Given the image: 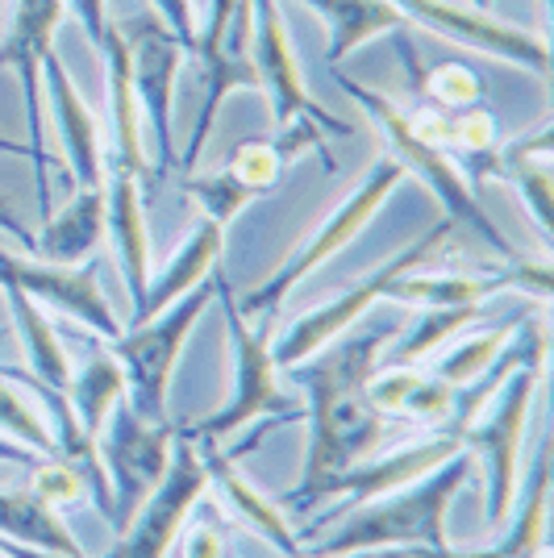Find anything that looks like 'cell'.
<instances>
[{"label":"cell","mask_w":554,"mask_h":558,"mask_svg":"<svg viewBox=\"0 0 554 558\" xmlns=\"http://www.w3.org/2000/svg\"><path fill=\"white\" fill-rule=\"evenodd\" d=\"M0 558H4V555H0Z\"/></svg>","instance_id":"44"},{"label":"cell","mask_w":554,"mask_h":558,"mask_svg":"<svg viewBox=\"0 0 554 558\" xmlns=\"http://www.w3.org/2000/svg\"><path fill=\"white\" fill-rule=\"evenodd\" d=\"M230 9H233V0H208L205 29L196 34V54H201V59H208V54L217 50V43H221V29H226V22H230Z\"/></svg>","instance_id":"39"},{"label":"cell","mask_w":554,"mask_h":558,"mask_svg":"<svg viewBox=\"0 0 554 558\" xmlns=\"http://www.w3.org/2000/svg\"><path fill=\"white\" fill-rule=\"evenodd\" d=\"M117 29H121L125 54H130V88H134V105H138L142 117L146 155L155 150V171L167 175L171 167H180V150H176V80H180V63H184L188 47L155 13H138L130 22H117Z\"/></svg>","instance_id":"9"},{"label":"cell","mask_w":554,"mask_h":558,"mask_svg":"<svg viewBox=\"0 0 554 558\" xmlns=\"http://www.w3.org/2000/svg\"><path fill=\"white\" fill-rule=\"evenodd\" d=\"M100 238H105V187H71L68 205L43 217V230L34 233V258L80 267L96 255Z\"/></svg>","instance_id":"23"},{"label":"cell","mask_w":554,"mask_h":558,"mask_svg":"<svg viewBox=\"0 0 554 558\" xmlns=\"http://www.w3.org/2000/svg\"><path fill=\"white\" fill-rule=\"evenodd\" d=\"M208 496V466L201 459V446L176 429L171 438V463L162 471L155 492L130 512L125 530L117 534V546L100 558H167L180 542L184 525L192 521L196 505Z\"/></svg>","instance_id":"10"},{"label":"cell","mask_w":554,"mask_h":558,"mask_svg":"<svg viewBox=\"0 0 554 558\" xmlns=\"http://www.w3.org/2000/svg\"><path fill=\"white\" fill-rule=\"evenodd\" d=\"M530 558H554V555H551V546H538V550H533Z\"/></svg>","instance_id":"43"},{"label":"cell","mask_w":554,"mask_h":558,"mask_svg":"<svg viewBox=\"0 0 554 558\" xmlns=\"http://www.w3.org/2000/svg\"><path fill=\"white\" fill-rule=\"evenodd\" d=\"M38 459H43V454H34L29 446L13 442V438H4V434H0V463L4 466H34Z\"/></svg>","instance_id":"41"},{"label":"cell","mask_w":554,"mask_h":558,"mask_svg":"<svg viewBox=\"0 0 554 558\" xmlns=\"http://www.w3.org/2000/svg\"><path fill=\"white\" fill-rule=\"evenodd\" d=\"M68 13V0H17L13 9V29L0 47V71L13 68L25 93V150L34 167V187H38V209L50 213V150H47V96H43V59L50 50V38Z\"/></svg>","instance_id":"11"},{"label":"cell","mask_w":554,"mask_h":558,"mask_svg":"<svg viewBox=\"0 0 554 558\" xmlns=\"http://www.w3.org/2000/svg\"><path fill=\"white\" fill-rule=\"evenodd\" d=\"M180 542H184V558H230L226 534H221L217 517L205 509V500L196 505V512H192V521L184 525Z\"/></svg>","instance_id":"36"},{"label":"cell","mask_w":554,"mask_h":558,"mask_svg":"<svg viewBox=\"0 0 554 558\" xmlns=\"http://www.w3.org/2000/svg\"><path fill=\"white\" fill-rule=\"evenodd\" d=\"M251 63L258 71V88L267 93L276 130H288L297 117H309L329 138H347L350 134V121L322 109L309 93L279 0H251Z\"/></svg>","instance_id":"13"},{"label":"cell","mask_w":554,"mask_h":558,"mask_svg":"<svg viewBox=\"0 0 554 558\" xmlns=\"http://www.w3.org/2000/svg\"><path fill=\"white\" fill-rule=\"evenodd\" d=\"M0 155H13V159H29L25 142L22 138H4V134H0Z\"/></svg>","instance_id":"42"},{"label":"cell","mask_w":554,"mask_h":558,"mask_svg":"<svg viewBox=\"0 0 554 558\" xmlns=\"http://www.w3.org/2000/svg\"><path fill=\"white\" fill-rule=\"evenodd\" d=\"M4 283L22 288L25 296H34L50 313H63L71 322L88 326V333H96L100 342H113L125 329L117 322L113 304L100 292V263H93V258L80 263V267H59V263L13 255V251L0 246V288Z\"/></svg>","instance_id":"15"},{"label":"cell","mask_w":554,"mask_h":558,"mask_svg":"<svg viewBox=\"0 0 554 558\" xmlns=\"http://www.w3.org/2000/svg\"><path fill=\"white\" fill-rule=\"evenodd\" d=\"M388 4L400 9L405 22L438 34L442 43H455V47L487 54L496 63L530 71L538 80L551 75V47H546V34H538V29L513 25L487 9L462 4V0H388Z\"/></svg>","instance_id":"12"},{"label":"cell","mask_w":554,"mask_h":558,"mask_svg":"<svg viewBox=\"0 0 554 558\" xmlns=\"http://www.w3.org/2000/svg\"><path fill=\"white\" fill-rule=\"evenodd\" d=\"M450 233H459L455 230V221H446V217H442L434 230H425L417 242H409L400 255H393L384 267H375L368 279H359L354 288L338 292V296H334V301H325L322 308H313V313L297 317V322H292V326L284 329L276 342H272V359H276L279 372L297 367V363H304L309 354H317V350L329 347L334 338H342L347 329H354L359 317H368L371 308L388 296L393 279H400L405 271H413V267H425V263H430V258L438 255L442 246L450 242Z\"/></svg>","instance_id":"8"},{"label":"cell","mask_w":554,"mask_h":558,"mask_svg":"<svg viewBox=\"0 0 554 558\" xmlns=\"http://www.w3.org/2000/svg\"><path fill=\"white\" fill-rule=\"evenodd\" d=\"M405 180H409V171H405V167L396 163L393 155L384 150V155L368 167V175H363V180H359V184L350 187L347 196L338 201V209L329 213L322 226L309 233L301 246L284 258V263H279L276 271L263 279L258 288H251V292L238 301V308H242L251 322H272L304 279L313 276L322 263H329L338 251H347L350 242L368 230V221L384 209L388 201H393V192L405 184Z\"/></svg>","instance_id":"6"},{"label":"cell","mask_w":554,"mask_h":558,"mask_svg":"<svg viewBox=\"0 0 554 558\" xmlns=\"http://www.w3.org/2000/svg\"><path fill=\"white\" fill-rule=\"evenodd\" d=\"M546 379V359H526L521 367H513L501 392L492 396L480 417L462 429V446L471 450L475 471H484V530L496 537L505 530L508 509L521 492V466H526V434H530L533 396Z\"/></svg>","instance_id":"5"},{"label":"cell","mask_w":554,"mask_h":558,"mask_svg":"<svg viewBox=\"0 0 554 558\" xmlns=\"http://www.w3.org/2000/svg\"><path fill=\"white\" fill-rule=\"evenodd\" d=\"M208 304H213V276L201 288H192L188 296H180L171 308H162L159 317L121 329V338L105 342L125 372V400L142 421H155V425L167 421L171 375H176V363H180L188 338H192L196 322L205 317Z\"/></svg>","instance_id":"7"},{"label":"cell","mask_w":554,"mask_h":558,"mask_svg":"<svg viewBox=\"0 0 554 558\" xmlns=\"http://www.w3.org/2000/svg\"><path fill=\"white\" fill-rule=\"evenodd\" d=\"M0 434L4 438H13V442L29 446L34 454H59L55 450V434H50L47 425V413H43V404L34 400V392L25 388L22 379H13V375L0 367Z\"/></svg>","instance_id":"30"},{"label":"cell","mask_w":554,"mask_h":558,"mask_svg":"<svg viewBox=\"0 0 554 558\" xmlns=\"http://www.w3.org/2000/svg\"><path fill=\"white\" fill-rule=\"evenodd\" d=\"M138 171L105 159V238L113 242L117 267L125 279V292L134 308L146 296L150 283V230H146V205H142Z\"/></svg>","instance_id":"18"},{"label":"cell","mask_w":554,"mask_h":558,"mask_svg":"<svg viewBox=\"0 0 554 558\" xmlns=\"http://www.w3.org/2000/svg\"><path fill=\"white\" fill-rule=\"evenodd\" d=\"M297 4H309L329 25V47H325L329 68H338L347 54L375 43L380 34L405 25L400 9L388 0H297Z\"/></svg>","instance_id":"25"},{"label":"cell","mask_w":554,"mask_h":558,"mask_svg":"<svg viewBox=\"0 0 554 558\" xmlns=\"http://www.w3.org/2000/svg\"><path fill=\"white\" fill-rule=\"evenodd\" d=\"M487 317V304H446V308H425L413 329H400L396 342L384 347V367H417L434 359L450 338H459L467 326Z\"/></svg>","instance_id":"27"},{"label":"cell","mask_w":554,"mask_h":558,"mask_svg":"<svg viewBox=\"0 0 554 558\" xmlns=\"http://www.w3.org/2000/svg\"><path fill=\"white\" fill-rule=\"evenodd\" d=\"M4 301H9L13 322H17V333H22V350H25V363H29V375L43 379V384H50V388H63V392H68L75 367H71L68 347H63V338H59L55 322L47 317V308L34 301V296H25L22 288H13V283H4Z\"/></svg>","instance_id":"26"},{"label":"cell","mask_w":554,"mask_h":558,"mask_svg":"<svg viewBox=\"0 0 554 558\" xmlns=\"http://www.w3.org/2000/svg\"><path fill=\"white\" fill-rule=\"evenodd\" d=\"M459 450H462V438L438 429V434H430V438H421V442L400 446V450L384 454V459H363V463L347 466L342 475H334V480L322 484L317 496H313V509L325 505V500H342V505L334 512H325V517H317V521L297 537H313L317 530H329L342 512L359 509V505H371V500H380V496H388V492L413 484V480L430 475V471L442 466L446 459H455Z\"/></svg>","instance_id":"16"},{"label":"cell","mask_w":554,"mask_h":558,"mask_svg":"<svg viewBox=\"0 0 554 558\" xmlns=\"http://www.w3.org/2000/svg\"><path fill=\"white\" fill-rule=\"evenodd\" d=\"M68 9L80 17L84 34H88V43H93L96 50L105 47V34H109V25H113V17H109V0H68Z\"/></svg>","instance_id":"38"},{"label":"cell","mask_w":554,"mask_h":558,"mask_svg":"<svg viewBox=\"0 0 554 558\" xmlns=\"http://www.w3.org/2000/svg\"><path fill=\"white\" fill-rule=\"evenodd\" d=\"M121 396H125V372H121V363H117L109 350L93 354L80 372L71 375L68 384L71 409H75L80 425L93 438H100V429H105V421H109V413H113V404Z\"/></svg>","instance_id":"29"},{"label":"cell","mask_w":554,"mask_h":558,"mask_svg":"<svg viewBox=\"0 0 554 558\" xmlns=\"http://www.w3.org/2000/svg\"><path fill=\"white\" fill-rule=\"evenodd\" d=\"M475 480V459L462 446L455 459L434 466L405 488L388 492L371 505L347 512V521L334 534L317 537L301 558H338V555H363V550H434L446 555L455 542L446 537V512L455 505L467 484Z\"/></svg>","instance_id":"2"},{"label":"cell","mask_w":554,"mask_h":558,"mask_svg":"<svg viewBox=\"0 0 554 558\" xmlns=\"http://www.w3.org/2000/svg\"><path fill=\"white\" fill-rule=\"evenodd\" d=\"M180 192L192 196L196 209L205 213L213 226H221V230H226L251 201H258L251 187L238 184L226 167H221V171H208V175H184V180H180Z\"/></svg>","instance_id":"31"},{"label":"cell","mask_w":554,"mask_h":558,"mask_svg":"<svg viewBox=\"0 0 554 558\" xmlns=\"http://www.w3.org/2000/svg\"><path fill=\"white\" fill-rule=\"evenodd\" d=\"M533 308H538V304H533ZM542 308H546V304H542ZM526 313H530V308H517V313H508V317H501V322H492L487 329H475V333H471L467 342H459V347L438 350L430 372L438 375V379H446L450 388H462V384L480 379V375L501 359V350L508 347L513 329L526 322Z\"/></svg>","instance_id":"28"},{"label":"cell","mask_w":554,"mask_h":558,"mask_svg":"<svg viewBox=\"0 0 554 558\" xmlns=\"http://www.w3.org/2000/svg\"><path fill=\"white\" fill-rule=\"evenodd\" d=\"M226 171H230L238 184L251 187L254 196H263V192H272L284 180L288 155H284V146L276 138H246L230 150Z\"/></svg>","instance_id":"32"},{"label":"cell","mask_w":554,"mask_h":558,"mask_svg":"<svg viewBox=\"0 0 554 558\" xmlns=\"http://www.w3.org/2000/svg\"><path fill=\"white\" fill-rule=\"evenodd\" d=\"M484 163H487V175H492V180L517 187V196H521L526 213L533 217V226H538V233H542V242H551V233H554V221H551V209H554L551 125H538V130L526 134V138L508 142L505 150L496 146Z\"/></svg>","instance_id":"20"},{"label":"cell","mask_w":554,"mask_h":558,"mask_svg":"<svg viewBox=\"0 0 554 558\" xmlns=\"http://www.w3.org/2000/svg\"><path fill=\"white\" fill-rule=\"evenodd\" d=\"M196 446H201V459H205V466H208V488L221 492V500H226L246 525H254V534L267 537L279 555L301 558L304 546L297 542V530L288 525V509H279V500H272V496H263V492L254 488L217 442H196Z\"/></svg>","instance_id":"22"},{"label":"cell","mask_w":554,"mask_h":558,"mask_svg":"<svg viewBox=\"0 0 554 558\" xmlns=\"http://www.w3.org/2000/svg\"><path fill=\"white\" fill-rule=\"evenodd\" d=\"M400 326H375L368 333H342L304 363L288 367L309 396L304 417H309V446H304L301 484L279 496V509H313V496L347 466L371 459L380 446L393 438V421L375 413L368 400V379L380 367V354L393 342Z\"/></svg>","instance_id":"1"},{"label":"cell","mask_w":554,"mask_h":558,"mask_svg":"<svg viewBox=\"0 0 554 558\" xmlns=\"http://www.w3.org/2000/svg\"><path fill=\"white\" fill-rule=\"evenodd\" d=\"M221 255H226V230L213 226L208 217H201V226L188 233L184 242L176 246V255L167 258L159 271L150 276L146 296H142V304L134 308L130 326H142V322L159 317L162 308H171V304L180 301V296H188L192 288H201V283L217 271Z\"/></svg>","instance_id":"19"},{"label":"cell","mask_w":554,"mask_h":558,"mask_svg":"<svg viewBox=\"0 0 554 558\" xmlns=\"http://www.w3.org/2000/svg\"><path fill=\"white\" fill-rule=\"evenodd\" d=\"M150 13L184 43L188 54H196V34H201V25H196V4H192V0H150Z\"/></svg>","instance_id":"37"},{"label":"cell","mask_w":554,"mask_h":558,"mask_svg":"<svg viewBox=\"0 0 554 558\" xmlns=\"http://www.w3.org/2000/svg\"><path fill=\"white\" fill-rule=\"evenodd\" d=\"M25 488L34 492L43 505H50V509H68V505L88 500V484H84V475H80L68 459H59V454L38 459V463L29 466V484H25Z\"/></svg>","instance_id":"33"},{"label":"cell","mask_w":554,"mask_h":558,"mask_svg":"<svg viewBox=\"0 0 554 558\" xmlns=\"http://www.w3.org/2000/svg\"><path fill=\"white\" fill-rule=\"evenodd\" d=\"M43 96H47V113L55 121V134L63 142V159H68L71 187H105V142L96 125L88 100L80 96L71 71L55 47L43 59Z\"/></svg>","instance_id":"17"},{"label":"cell","mask_w":554,"mask_h":558,"mask_svg":"<svg viewBox=\"0 0 554 558\" xmlns=\"http://www.w3.org/2000/svg\"><path fill=\"white\" fill-rule=\"evenodd\" d=\"M213 301H221L226 313V329H230V347H233V392L230 400L201 417L196 425H184V434L192 442H226L230 434L246 429L254 421H297L304 417V404H297L292 396L279 388V367L272 359V338L267 326L272 322H251L238 296L230 292V283L221 271H213Z\"/></svg>","instance_id":"4"},{"label":"cell","mask_w":554,"mask_h":558,"mask_svg":"<svg viewBox=\"0 0 554 558\" xmlns=\"http://www.w3.org/2000/svg\"><path fill=\"white\" fill-rule=\"evenodd\" d=\"M334 80H338V88L375 121V130H380V138H384V150H388L409 175H417L421 184L430 187V196L446 209V221H455V230H467L471 238H480V242L492 246L501 258L521 255V251H513V242H508L505 233L496 230V221L487 217V209L480 205V196L467 184L462 167L446 155V146H434L430 138H421L413 125H409V113H405L396 100H388L384 93H375L368 84L350 80L347 71H338V68H334Z\"/></svg>","instance_id":"3"},{"label":"cell","mask_w":554,"mask_h":558,"mask_svg":"<svg viewBox=\"0 0 554 558\" xmlns=\"http://www.w3.org/2000/svg\"><path fill=\"white\" fill-rule=\"evenodd\" d=\"M0 230L9 233V238H17L25 255H34V230H29L22 217H17V209H13V196H4V192H0Z\"/></svg>","instance_id":"40"},{"label":"cell","mask_w":554,"mask_h":558,"mask_svg":"<svg viewBox=\"0 0 554 558\" xmlns=\"http://www.w3.org/2000/svg\"><path fill=\"white\" fill-rule=\"evenodd\" d=\"M421 93L430 96L438 109L455 113V109H467V105H480L484 84H480L475 71L462 68V63H442V68H434L421 80Z\"/></svg>","instance_id":"34"},{"label":"cell","mask_w":554,"mask_h":558,"mask_svg":"<svg viewBox=\"0 0 554 558\" xmlns=\"http://www.w3.org/2000/svg\"><path fill=\"white\" fill-rule=\"evenodd\" d=\"M546 525H551V442L538 446L530 475H521V492L496 542L462 558H530L538 546H546Z\"/></svg>","instance_id":"24"},{"label":"cell","mask_w":554,"mask_h":558,"mask_svg":"<svg viewBox=\"0 0 554 558\" xmlns=\"http://www.w3.org/2000/svg\"><path fill=\"white\" fill-rule=\"evenodd\" d=\"M368 400L388 421H413L430 429H446L455 413V388L425 367H375L368 379Z\"/></svg>","instance_id":"21"},{"label":"cell","mask_w":554,"mask_h":558,"mask_svg":"<svg viewBox=\"0 0 554 558\" xmlns=\"http://www.w3.org/2000/svg\"><path fill=\"white\" fill-rule=\"evenodd\" d=\"M450 146L471 155V159H487L496 150V121L480 105H467L450 113Z\"/></svg>","instance_id":"35"},{"label":"cell","mask_w":554,"mask_h":558,"mask_svg":"<svg viewBox=\"0 0 554 558\" xmlns=\"http://www.w3.org/2000/svg\"><path fill=\"white\" fill-rule=\"evenodd\" d=\"M171 438L176 429L162 421H142L130 400L121 396L113 404V413L105 421L96 450H100V463L109 475V488H113V512H117V534L125 530L130 512L138 509L142 500L155 492V484L162 480V471L171 463Z\"/></svg>","instance_id":"14"}]
</instances>
